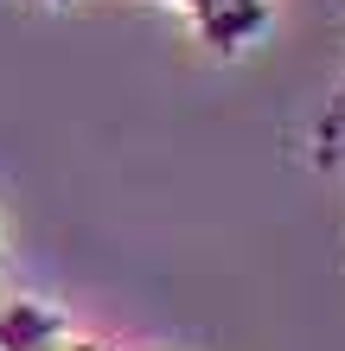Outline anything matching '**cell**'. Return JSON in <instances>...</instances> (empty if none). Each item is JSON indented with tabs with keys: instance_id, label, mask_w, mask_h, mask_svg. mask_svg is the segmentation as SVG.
I'll return each mask as SVG.
<instances>
[{
	"instance_id": "cell-1",
	"label": "cell",
	"mask_w": 345,
	"mask_h": 351,
	"mask_svg": "<svg viewBox=\"0 0 345 351\" xmlns=\"http://www.w3.org/2000/svg\"><path fill=\"white\" fill-rule=\"evenodd\" d=\"M154 7H173L192 26V38L217 58L250 51L262 32H269V0H154Z\"/></svg>"
},
{
	"instance_id": "cell-4",
	"label": "cell",
	"mask_w": 345,
	"mask_h": 351,
	"mask_svg": "<svg viewBox=\"0 0 345 351\" xmlns=\"http://www.w3.org/2000/svg\"><path fill=\"white\" fill-rule=\"evenodd\" d=\"M0 268H7V223H0Z\"/></svg>"
},
{
	"instance_id": "cell-5",
	"label": "cell",
	"mask_w": 345,
	"mask_h": 351,
	"mask_svg": "<svg viewBox=\"0 0 345 351\" xmlns=\"http://www.w3.org/2000/svg\"><path fill=\"white\" fill-rule=\"evenodd\" d=\"M45 7H71V0H45Z\"/></svg>"
},
{
	"instance_id": "cell-3",
	"label": "cell",
	"mask_w": 345,
	"mask_h": 351,
	"mask_svg": "<svg viewBox=\"0 0 345 351\" xmlns=\"http://www.w3.org/2000/svg\"><path fill=\"white\" fill-rule=\"evenodd\" d=\"M313 160L326 173H345V64H339V84L326 96V109L313 121Z\"/></svg>"
},
{
	"instance_id": "cell-2",
	"label": "cell",
	"mask_w": 345,
	"mask_h": 351,
	"mask_svg": "<svg viewBox=\"0 0 345 351\" xmlns=\"http://www.w3.org/2000/svg\"><path fill=\"white\" fill-rule=\"evenodd\" d=\"M0 351H115V345L90 339L45 300H7L0 306Z\"/></svg>"
}]
</instances>
